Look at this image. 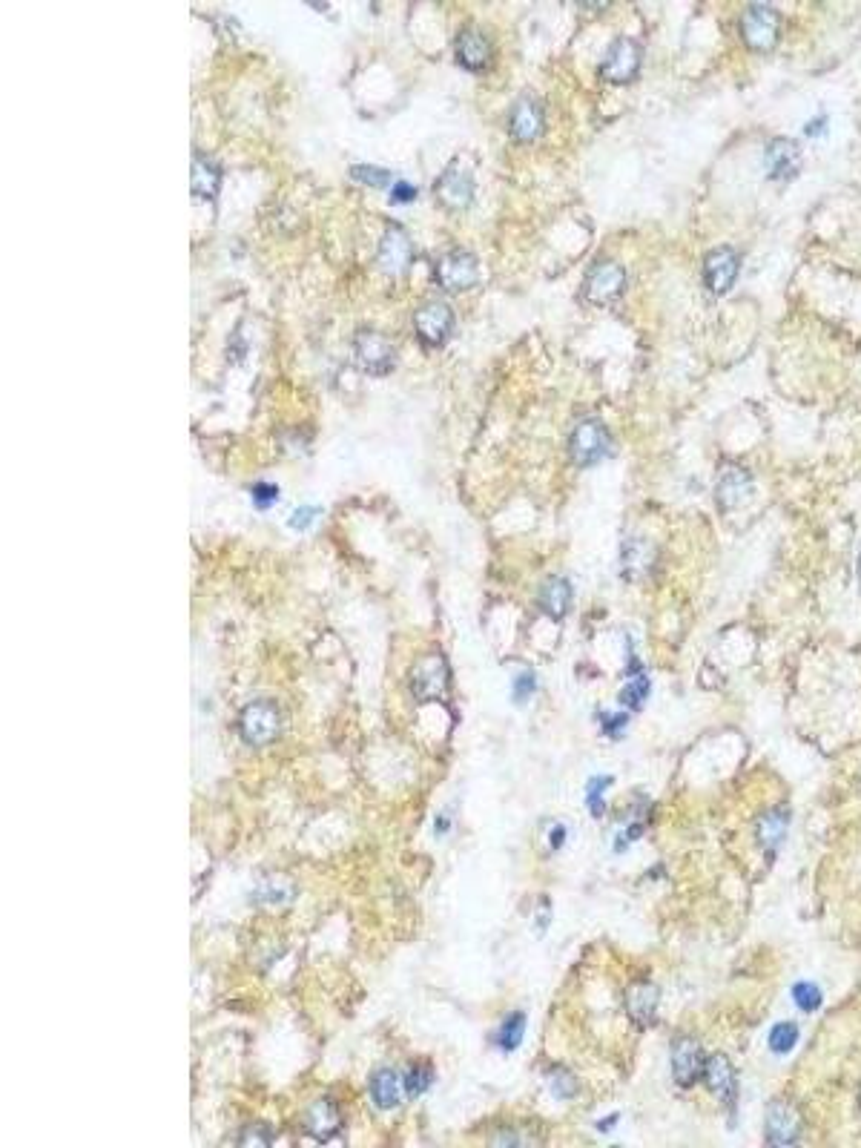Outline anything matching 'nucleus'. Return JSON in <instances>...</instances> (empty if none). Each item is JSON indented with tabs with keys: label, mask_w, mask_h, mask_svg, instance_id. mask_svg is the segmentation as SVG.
I'll return each mask as SVG.
<instances>
[{
	"label": "nucleus",
	"mask_w": 861,
	"mask_h": 1148,
	"mask_svg": "<svg viewBox=\"0 0 861 1148\" xmlns=\"http://www.w3.org/2000/svg\"><path fill=\"white\" fill-rule=\"evenodd\" d=\"M549 1088H552V1094L557 1100H572V1097H577V1091H580V1082L574 1080L572 1071L552 1068L549 1071Z\"/></svg>",
	"instance_id": "nucleus-33"
},
{
	"label": "nucleus",
	"mask_w": 861,
	"mask_h": 1148,
	"mask_svg": "<svg viewBox=\"0 0 861 1148\" xmlns=\"http://www.w3.org/2000/svg\"><path fill=\"white\" fill-rule=\"evenodd\" d=\"M431 1080H434L431 1065H425V1062H411V1065L405 1068V1074H402V1088H405L408 1100L422 1097V1094L431 1088Z\"/></svg>",
	"instance_id": "nucleus-29"
},
{
	"label": "nucleus",
	"mask_w": 861,
	"mask_h": 1148,
	"mask_svg": "<svg viewBox=\"0 0 861 1148\" xmlns=\"http://www.w3.org/2000/svg\"><path fill=\"white\" fill-rule=\"evenodd\" d=\"M620 560H623V574L629 580H641L655 566V546L643 537H632V540H626Z\"/></svg>",
	"instance_id": "nucleus-24"
},
{
	"label": "nucleus",
	"mask_w": 861,
	"mask_h": 1148,
	"mask_svg": "<svg viewBox=\"0 0 861 1148\" xmlns=\"http://www.w3.org/2000/svg\"><path fill=\"white\" fill-rule=\"evenodd\" d=\"M741 35H744V44L755 49V52H770L778 44V35H781V18L773 6H761L755 3L744 12L741 18Z\"/></svg>",
	"instance_id": "nucleus-8"
},
{
	"label": "nucleus",
	"mask_w": 861,
	"mask_h": 1148,
	"mask_svg": "<svg viewBox=\"0 0 861 1148\" xmlns=\"http://www.w3.org/2000/svg\"><path fill=\"white\" fill-rule=\"evenodd\" d=\"M566 839H569V830H566L563 824H554L552 833H549V847H552L554 853H557V850H563Z\"/></svg>",
	"instance_id": "nucleus-43"
},
{
	"label": "nucleus",
	"mask_w": 861,
	"mask_h": 1148,
	"mask_svg": "<svg viewBox=\"0 0 861 1148\" xmlns=\"http://www.w3.org/2000/svg\"><path fill=\"white\" fill-rule=\"evenodd\" d=\"M376 262L388 276H405L411 262H414V242H411L408 230L397 221L385 224V233H382L379 247H376Z\"/></svg>",
	"instance_id": "nucleus-5"
},
{
	"label": "nucleus",
	"mask_w": 861,
	"mask_h": 1148,
	"mask_svg": "<svg viewBox=\"0 0 861 1148\" xmlns=\"http://www.w3.org/2000/svg\"><path fill=\"white\" fill-rule=\"evenodd\" d=\"M626 290V270L612 259H600L597 265H592L589 276H586V285H583V296L595 305H606L612 299H618L620 293Z\"/></svg>",
	"instance_id": "nucleus-10"
},
{
	"label": "nucleus",
	"mask_w": 861,
	"mask_h": 1148,
	"mask_svg": "<svg viewBox=\"0 0 861 1148\" xmlns=\"http://www.w3.org/2000/svg\"><path fill=\"white\" fill-rule=\"evenodd\" d=\"M448 830H451V818L437 816V836H445Z\"/></svg>",
	"instance_id": "nucleus-47"
},
{
	"label": "nucleus",
	"mask_w": 861,
	"mask_h": 1148,
	"mask_svg": "<svg viewBox=\"0 0 861 1148\" xmlns=\"http://www.w3.org/2000/svg\"><path fill=\"white\" fill-rule=\"evenodd\" d=\"M534 692H537V678H534L531 669H523V672L514 678V701H517V704H526Z\"/></svg>",
	"instance_id": "nucleus-37"
},
{
	"label": "nucleus",
	"mask_w": 861,
	"mask_h": 1148,
	"mask_svg": "<svg viewBox=\"0 0 861 1148\" xmlns=\"http://www.w3.org/2000/svg\"><path fill=\"white\" fill-rule=\"evenodd\" d=\"M767 1140L773 1146H795L801 1143V1117L793 1105L778 1100L767 1108Z\"/></svg>",
	"instance_id": "nucleus-17"
},
{
	"label": "nucleus",
	"mask_w": 861,
	"mask_h": 1148,
	"mask_svg": "<svg viewBox=\"0 0 861 1148\" xmlns=\"http://www.w3.org/2000/svg\"><path fill=\"white\" fill-rule=\"evenodd\" d=\"M629 727V712H600V729L606 738H623Z\"/></svg>",
	"instance_id": "nucleus-35"
},
{
	"label": "nucleus",
	"mask_w": 861,
	"mask_h": 1148,
	"mask_svg": "<svg viewBox=\"0 0 861 1148\" xmlns=\"http://www.w3.org/2000/svg\"><path fill=\"white\" fill-rule=\"evenodd\" d=\"M437 196L442 204H451V207H468L474 199V176L463 170L460 164H451L442 170V176L437 178Z\"/></svg>",
	"instance_id": "nucleus-19"
},
{
	"label": "nucleus",
	"mask_w": 861,
	"mask_h": 1148,
	"mask_svg": "<svg viewBox=\"0 0 861 1148\" xmlns=\"http://www.w3.org/2000/svg\"><path fill=\"white\" fill-rule=\"evenodd\" d=\"M658 1002H661V991L652 982H635L626 991V1011L641 1028L652 1025V1019L658 1014Z\"/></svg>",
	"instance_id": "nucleus-22"
},
{
	"label": "nucleus",
	"mask_w": 861,
	"mask_h": 1148,
	"mask_svg": "<svg viewBox=\"0 0 861 1148\" xmlns=\"http://www.w3.org/2000/svg\"><path fill=\"white\" fill-rule=\"evenodd\" d=\"M787 824H790V810L787 807L770 810L767 816L758 821V844L767 853H773L775 847L784 841V836H787Z\"/></svg>",
	"instance_id": "nucleus-26"
},
{
	"label": "nucleus",
	"mask_w": 861,
	"mask_h": 1148,
	"mask_svg": "<svg viewBox=\"0 0 861 1148\" xmlns=\"http://www.w3.org/2000/svg\"><path fill=\"white\" fill-rule=\"evenodd\" d=\"M669 1062H672V1077H675V1082H678L681 1088H692L695 1082L704 1077L707 1057H704V1048H701L698 1039L681 1037L672 1042V1057H669Z\"/></svg>",
	"instance_id": "nucleus-13"
},
{
	"label": "nucleus",
	"mask_w": 861,
	"mask_h": 1148,
	"mask_svg": "<svg viewBox=\"0 0 861 1148\" xmlns=\"http://www.w3.org/2000/svg\"><path fill=\"white\" fill-rule=\"evenodd\" d=\"M767 1045H770V1051H773L775 1057L790 1054L795 1045H798V1025L795 1022H775L773 1028H770Z\"/></svg>",
	"instance_id": "nucleus-30"
},
{
	"label": "nucleus",
	"mask_w": 861,
	"mask_h": 1148,
	"mask_svg": "<svg viewBox=\"0 0 861 1148\" xmlns=\"http://www.w3.org/2000/svg\"><path fill=\"white\" fill-rule=\"evenodd\" d=\"M752 494V474L741 465H727L721 474H718V486H715V500L721 508H738L747 497Z\"/></svg>",
	"instance_id": "nucleus-18"
},
{
	"label": "nucleus",
	"mask_w": 861,
	"mask_h": 1148,
	"mask_svg": "<svg viewBox=\"0 0 861 1148\" xmlns=\"http://www.w3.org/2000/svg\"><path fill=\"white\" fill-rule=\"evenodd\" d=\"M408 686H411V695H414L417 701H425V704H428V701H445L448 686H451V669H448V661L442 658L440 652L425 655V658L417 661V666L411 669Z\"/></svg>",
	"instance_id": "nucleus-2"
},
{
	"label": "nucleus",
	"mask_w": 861,
	"mask_h": 1148,
	"mask_svg": "<svg viewBox=\"0 0 861 1148\" xmlns=\"http://www.w3.org/2000/svg\"><path fill=\"white\" fill-rule=\"evenodd\" d=\"M649 692H652V681H649L646 672H641V675H629L626 686L620 689V704H623L626 712H638V709L646 704Z\"/></svg>",
	"instance_id": "nucleus-28"
},
{
	"label": "nucleus",
	"mask_w": 861,
	"mask_h": 1148,
	"mask_svg": "<svg viewBox=\"0 0 861 1148\" xmlns=\"http://www.w3.org/2000/svg\"><path fill=\"white\" fill-rule=\"evenodd\" d=\"M342 1123H345V1120H342L339 1103L331 1100V1097L316 1100V1103L308 1108V1114H305V1131H308L316 1143H331L333 1137L342 1131Z\"/></svg>",
	"instance_id": "nucleus-16"
},
{
	"label": "nucleus",
	"mask_w": 861,
	"mask_h": 1148,
	"mask_svg": "<svg viewBox=\"0 0 861 1148\" xmlns=\"http://www.w3.org/2000/svg\"><path fill=\"white\" fill-rule=\"evenodd\" d=\"M414 331L420 336V342L431 345V348H440L454 331V308L442 299L425 302L414 313Z\"/></svg>",
	"instance_id": "nucleus-9"
},
{
	"label": "nucleus",
	"mask_w": 861,
	"mask_h": 1148,
	"mask_svg": "<svg viewBox=\"0 0 861 1148\" xmlns=\"http://www.w3.org/2000/svg\"><path fill=\"white\" fill-rule=\"evenodd\" d=\"M491 1143H508V1146H520V1143H537V1137L523 1134V1131H497V1134H491Z\"/></svg>",
	"instance_id": "nucleus-41"
},
{
	"label": "nucleus",
	"mask_w": 861,
	"mask_h": 1148,
	"mask_svg": "<svg viewBox=\"0 0 861 1148\" xmlns=\"http://www.w3.org/2000/svg\"><path fill=\"white\" fill-rule=\"evenodd\" d=\"M454 55H457V61L465 69H486L491 64L494 46H491V38L480 26L468 23L454 38Z\"/></svg>",
	"instance_id": "nucleus-15"
},
{
	"label": "nucleus",
	"mask_w": 861,
	"mask_h": 1148,
	"mask_svg": "<svg viewBox=\"0 0 861 1148\" xmlns=\"http://www.w3.org/2000/svg\"><path fill=\"white\" fill-rule=\"evenodd\" d=\"M738 273H741V253L735 247H715L709 250L707 259H704V285L715 293V296H724L732 285L738 282Z\"/></svg>",
	"instance_id": "nucleus-11"
},
{
	"label": "nucleus",
	"mask_w": 861,
	"mask_h": 1148,
	"mask_svg": "<svg viewBox=\"0 0 861 1148\" xmlns=\"http://www.w3.org/2000/svg\"><path fill=\"white\" fill-rule=\"evenodd\" d=\"M402 1077H399L394 1068H379V1071H374L371 1074V1082H368V1094H371V1103L379 1108V1111H391V1108H397L399 1103H402Z\"/></svg>",
	"instance_id": "nucleus-23"
},
{
	"label": "nucleus",
	"mask_w": 861,
	"mask_h": 1148,
	"mask_svg": "<svg viewBox=\"0 0 861 1148\" xmlns=\"http://www.w3.org/2000/svg\"><path fill=\"white\" fill-rule=\"evenodd\" d=\"M801 170V147L793 138H773L764 147V173L770 181H790Z\"/></svg>",
	"instance_id": "nucleus-14"
},
{
	"label": "nucleus",
	"mask_w": 861,
	"mask_h": 1148,
	"mask_svg": "<svg viewBox=\"0 0 861 1148\" xmlns=\"http://www.w3.org/2000/svg\"><path fill=\"white\" fill-rule=\"evenodd\" d=\"M351 176L368 187H388L391 184V170L376 167V164H356V167H351Z\"/></svg>",
	"instance_id": "nucleus-34"
},
{
	"label": "nucleus",
	"mask_w": 861,
	"mask_h": 1148,
	"mask_svg": "<svg viewBox=\"0 0 861 1148\" xmlns=\"http://www.w3.org/2000/svg\"><path fill=\"white\" fill-rule=\"evenodd\" d=\"M612 775H595L589 784H586V804H589V810H592V816L600 818L603 813H606V801H603V793L612 787Z\"/></svg>",
	"instance_id": "nucleus-32"
},
{
	"label": "nucleus",
	"mask_w": 861,
	"mask_h": 1148,
	"mask_svg": "<svg viewBox=\"0 0 861 1148\" xmlns=\"http://www.w3.org/2000/svg\"><path fill=\"white\" fill-rule=\"evenodd\" d=\"M546 127V110H543V101L534 98V95H520L511 110H508V133L517 141H534L537 135L543 133Z\"/></svg>",
	"instance_id": "nucleus-12"
},
{
	"label": "nucleus",
	"mask_w": 861,
	"mask_h": 1148,
	"mask_svg": "<svg viewBox=\"0 0 861 1148\" xmlns=\"http://www.w3.org/2000/svg\"><path fill=\"white\" fill-rule=\"evenodd\" d=\"M827 124H830V121H827V115H818L816 121H810V124L804 127V133L810 135V138H818V135L827 133Z\"/></svg>",
	"instance_id": "nucleus-44"
},
{
	"label": "nucleus",
	"mask_w": 861,
	"mask_h": 1148,
	"mask_svg": "<svg viewBox=\"0 0 861 1148\" xmlns=\"http://www.w3.org/2000/svg\"><path fill=\"white\" fill-rule=\"evenodd\" d=\"M609 451H612V434L597 417H586L574 425L572 434H569V457L574 460V465H580V468L595 465Z\"/></svg>",
	"instance_id": "nucleus-1"
},
{
	"label": "nucleus",
	"mask_w": 861,
	"mask_h": 1148,
	"mask_svg": "<svg viewBox=\"0 0 861 1148\" xmlns=\"http://www.w3.org/2000/svg\"><path fill=\"white\" fill-rule=\"evenodd\" d=\"M790 996H793L795 1008H798V1011H804V1014H813V1011H818V1008H821V1002H824L821 988H818V985H813V982H795L793 991H790Z\"/></svg>",
	"instance_id": "nucleus-31"
},
{
	"label": "nucleus",
	"mask_w": 861,
	"mask_h": 1148,
	"mask_svg": "<svg viewBox=\"0 0 861 1148\" xmlns=\"http://www.w3.org/2000/svg\"><path fill=\"white\" fill-rule=\"evenodd\" d=\"M282 732V715L270 701H250L239 715V735L250 747H267Z\"/></svg>",
	"instance_id": "nucleus-3"
},
{
	"label": "nucleus",
	"mask_w": 861,
	"mask_h": 1148,
	"mask_svg": "<svg viewBox=\"0 0 861 1148\" xmlns=\"http://www.w3.org/2000/svg\"><path fill=\"white\" fill-rule=\"evenodd\" d=\"M190 181H193V193H196V196H201V199H216L221 184V167L207 153H193Z\"/></svg>",
	"instance_id": "nucleus-25"
},
{
	"label": "nucleus",
	"mask_w": 861,
	"mask_h": 1148,
	"mask_svg": "<svg viewBox=\"0 0 861 1148\" xmlns=\"http://www.w3.org/2000/svg\"><path fill=\"white\" fill-rule=\"evenodd\" d=\"M477 256L465 247H451L437 256L434 262V279L445 290H468L477 282Z\"/></svg>",
	"instance_id": "nucleus-6"
},
{
	"label": "nucleus",
	"mask_w": 861,
	"mask_h": 1148,
	"mask_svg": "<svg viewBox=\"0 0 861 1148\" xmlns=\"http://www.w3.org/2000/svg\"><path fill=\"white\" fill-rule=\"evenodd\" d=\"M250 497H253V506L262 508V511L273 508L276 500H279V486L267 483V480H259V483H253V488H250Z\"/></svg>",
	"instance_id": "nucleus-36"
},
{
	"label": "nucleus",
	"mask_w": 861,
	"mask_h": 1148,
	"mask_svg": "<svg viewBox=\"0 0 861 1148\" xmlns=\"http://www.w3.org/2000/svg\"><path fill=\"white\" fill-rule=\"evenodd\" d=\"M641 64H643V46L638 44L635 38L623 35V38H615V41L609 44V49H606V55H603V61H600V75H603L609 84H629V81L638 78Z\"/></svg>",
	"instance_id": "nucleus-4"
},
{
	"label": "nucleus",
	"mask_w": 861,
	"mask_h": 1148,
	"mask_svg": "<svg viewBox=\"0 0 861 1148\" xmlns=\"http://www.w3.org/2000/svg\"><path fill=\"white\" fill-rule=\"evenodd\" d=\"M549 916H552V907H549V899L543 902V913L537 910V922H534V930L537 933H546V928H549Z\"/></svg>",
	"instance_id": "nucleus-45"
},
{
	"label": "nucleus",
	"mask_w": 861,
	"mask_h": 1148,
	"mask_svg": "<svg viewBox=\"0 0 861 1148\" xmlns=\"http://www.w3.org/2000/svg\"><path fill=\"white\" fill-rule=\"evenodd\" d=\"M256 896L265 905H285L287 899H290V887L287 884H265Z\"/></svg>",
	"instance_id": "nucleus-40"
},
{
	"label": "nucleus",
	"mask_w": 861,
	"mask_h": 1148,
	"mask_svg": "<svg viewBox=\"0 0 861 1148\" xmlns=\"http://www.w3.org/2000/svg\"><path fill=\"white\" fill-rule=\"evenodd\" d=\"M391 199L394 201H414L417 199V187H414L411 181L399 178V181H394V184H391Z\"/></svg>",
	"instance_id": "nucleus-42"
},
{
	"label": "nucleus",
	"mask_w": 861,
	"mask_h": 1148,
	"mask_svg": "<svg viewBox=\"0 0 861 1148\" xmlns=\"http://www.w3.org/2000/svg\"><path fill=\"white\" fill-rule=\"evenodd\" d=\"M319 511H322L319 506H296L290 511V517H287V526L290 529H308L310 523L319 517Z\"/></svg>",
	"instance_id": "nucleus-39"
},
{
	"label": "nucleus",
	"mask_w": 861,
	"mask_h": 1148,
	"mask_svg": "<svg viewBox=\"0 0 861 1148\" xmlns=\"http://www.w3.org/2000/svg\"><path fill=\"white\" fill-rule=\"evenodd\" d=\"M523 1034H526V1014H523V1011H511V1014L500 1022V1028H497V1034H494V1042H497V1048H500L503 1054H511V1051L520 1048Z\"/></svg>",
	"instance_id": "nucleus-27"
},
{
	"label": "nucleus",
	"mask_w": 861,
	"mask_h": 1148,
	"mask_svg": "<svg viewBox=\"0 0 861 1148\" xmlns=\"http://www.w3.org/2000/svg\"><path fill=\"white\" fill-rule=\"evenodd\" d=\"M618 1120H620V1114H612V1117H603V1120H597V1131H612Z\"/></svg>",
	"instance_id": "nucleus-46"
},
{
	"label": "nucleus",
	"mask_w": 861,
	"mask_h": 1148,
	"mask_svg": "<svg viewBox=\"0 0 861 1148\" xmlns=\"http://www.w3.org/2000/svg\"><path fill=\"white\" fill-rule=\"evenodd\" d=\"M572 600H574L572 583H569L566 577H560V574L546 577V580H543V586H540V595H537L540 609H543V612H546V615H549L552 620L566 618V615H569V609H572Z\"/></svg>",
	"instance_id": "nucleus-21"
},
{
	"label": "nucleus",
	"mask_w": 861,
	"mask_h": 1148,
	"mask_svg": "<svg viewBox=\"0 0 861 1148\" xmlns=\"http://www.w3.org/2000/svg\"><path fill=\"white\" fill-rule=\"evenodd\" d=\"M236 1140H239L242 1146H270V1143H276L273 1131L267 1126H250L247 1131H242Z\"/></svg>",
	"instance_id": "nucleus-38"
},
{
	"label": "nucleus",
	"mask_w": 861,
	"mask_h": 1148,
	"mask_svg": "<svg viewBox=\"0 0 861 1148\" xmlns=\"http://www.w3.org/2000/svg\"><path fill=\"white\" fill-rule=\"evenodd\" d=\"M704 1082H707V1088L721 1100L724 1105H735V1097H738V1080H735V1068H732V1062L724 1057V1054H715V1057H707V1065H704Z\"/></svg>",
	"instance_id": "nucleus-20"
},
{
	"label": "nucleus",
	"mask_w": 861,
	"mask_h": 1148,
	"mask_svg": "<svg viewBox=\"0 0 861 1148\" xmlns=\"http://www.w3.org/2000/svg\"><path fill=\"white\" fill-rule=\"evenodd\" d=\"M859 586H861V557H859Z\"/></svg>",
	"instance_id": "nucleus-48"
},
{
	"label": "nucleus",
	"mask_w": 861,
	"mask_h": 1148,
	"mask_svg": "<svg viewBox=\"0 0 861 1148\" xmlns=\"http://www.w3.org/2000/svg\"><path fill=\"white\" fill-rule=\"evenodd\" d=\"M354 354L368 374H388L397 362L394 342L382 331L368 328V325L354 333Z\"/></svg>",
	"instance_id": "nucleus-7"
}]
</instances>
